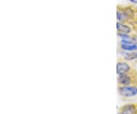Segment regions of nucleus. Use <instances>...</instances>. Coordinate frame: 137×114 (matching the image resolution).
<instances>
[{"label": "nucleus", "mask_w": 137, "mask_h": 114, "mask_svg": "<svg viewBox=\"0 0 137 114\" xmlns=\"http://www.w3.org/2000/svg\"><path fill=\"white\" fill-rule=\"evenodd\" d=\"M119 114H129L127 113H125V112H121V113H120Z\"/></svg>", "instance_id": "10"}, {"label": "nucleus", "mask_w": 137, "mask_h": 114, "mask_svg": "<svg viewBox=\"0 0 137 114\" xmlns=\"http://www.w3.org/2000/svg\"><path fill=\"white\" fill-rule=\"evenodd\" d=\"M120 48L123 51H134L137 50V44H121Z\"/></svg>", "instance_id": "6"}, {"label": "nucleus", "mask_w": 137, "mask_h": 114, "mask_svg": "<svg viewBox=\"0 0 137 114\" xmlns=\"http://www.w3.org/2000/svg\"><path fill=\"white\" fill-rule=\"evenodd\" d=\"M128 1H129L130 2H132L133 4H137V0H128Z\"/></svg>", "instance_id": "9"}, {"label": "nucleus", "mask_w": 137, "mask_h": 114, "mask_svg": "<svg viewBox=\"0 0 137 114\" xmlns=\"http://www.w3.org/2000/svg\"><path fill=\"white\" fill-rule=\"evenodd\" d=\"M122 112H125L129 114L134 113L136 112V106L133 104H127L122 107Z\"/></svg>", "instance_id": "7"}, {"label": "nucleus", "mask_w": 137, "mask_h": 114, "mask_svg": "<svg viewBox=\"0 0 137 114\" xmlns=\"http://www.w3.org/2000/svg\"><path fill=\"white\" fill-rule=\"evenodd\" d=\"M119 92L123 97H131L137 95V87L123 86L119 88Z\"/></svg>", "instance_id": "1"}, {"label": "nucleus", "mask_w": 137, "mask_h": 114, "mask_svg": "<svg viewBox=\"0 0 137 114\" xmlns=\"http://www.w3.org/2000/svg\"><path fill=\"white\" fill-rule=\"evenodd\" d=\"M117 17L120 22H124L129 19V15L127 12H123L118 10L117 12Z\"/></svg>", "instance_id": "5"}, {"label": "nucleus", "mask_w": 137, "mask_h": 114, "mask_svg": "<svg viewBox=\"0 0 137 114\" xmlns=\"http://www.w3.org/2000/svg\"><path fill=\"white\" fill-rule=\"evenodd\" d=\"M124 58L128 61L136 60L137 59V51H130L129 53H127L124 56Z\"/></svg>", "instance_id": "8"}, {"label": "nucleus", "mask_w": 137, "mask_h": 114, "mask_svg": "<svg viewBox=\"0 0 137 114\" xmlns=\"http://www.w3.org/2000/svg\"><path fill=\"white\" fill-rule=\"evenodd\" d=\"M130 69L131 67L126 62H118L117 64V73L118 75L123 74H127Z\"/></svg>", "instance_id": "2"}, {"label": "nucleus", "mask_w": 137, "mask_h": 114, "mask_svg": "<svg viewBox=\"0 0 137 114\" xmlns=\"http://www.w3.org/2000/svg\"><path fill=\"white\" fill-rule=\"evenodd\" d=\"M117 80H118L119 84L123 86H129L132 83V77L129 76L127 74H120Z\"/></svg>", "instance_id": "3"}, {"label": "nucleus", "mask_w": 137, "mask_h": 114, "mask_svg": "<svg viewBox=\"0 0 137 114\" xmlns=\"http://www.w3.org/2000/svg\"><path fill=\"white\" fill-rule=\"evenodd\" d=\"M117 28L118 33H123V34L128 35L131 32V28L129 27L120 22L117 23Z\"/></svg>", "instance_id": "4"}]
</instances>
